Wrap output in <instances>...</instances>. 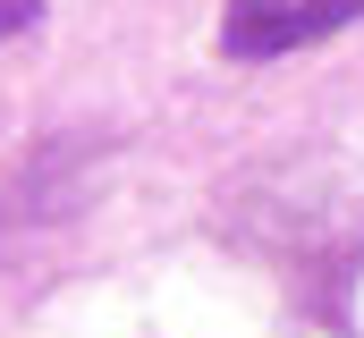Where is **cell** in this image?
<instances>
[{
  "instance_id": "6da1fadb",
  "label": "cell",
  "mask_w": 364,
  "mask_h": 338,
  "mask_svg": "<svg viewBox=\"0 0 364 338\" xmlns=\"http://www.w3.org/2000/svg\"><path fill=\"white\" fill-rule=\"evenodd\" d=\"M364 0H220V60H279L356 26Z\"/></svg>"
},
{
  "instance_id": "7a4b0ae2",
  "label": "cell",
  "mask_w": 364,
  "mask_h": 338,
  "mask_svg": "<svg viewBox=\"0 0 364 338\" xmlns=\"http://www.w3.org/2000/svg\"><path fill=\"white\" fill-rule=\"evenodd\" d=\"M43 26V0H0V43L9 34H34Z\"/></svg>"
}]
</instances>
